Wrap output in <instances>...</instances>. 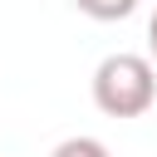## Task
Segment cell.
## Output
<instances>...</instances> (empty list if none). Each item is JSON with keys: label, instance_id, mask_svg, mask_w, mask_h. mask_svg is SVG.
Returning <instances> with one entry per match:
<instances>
[{"label": "cell", "instance_id": "1", "mask_svg": "<svg viewBox=\"0 0 157 157\" xmlns=\"http://www.w3.org/2000/svg\"><path fill=\"white\" fill-rule=\"evenodd\" d=\"M93 103L108 118H142L157 103V64L147 54H108L93 69Z\"/></svg>", "mask_w": 157, "mask_h": 157}, {"label": "cell", "instance_id": "2", "mask_svg": "<svg viewBox=\"0 0 157 157\" xmlns=\"http://www.w3.org/2000/svg\"><path fill=\"white\" fill-rule=\"evenodd\" d=\"M88 20H98V25H113V20H128L132 10H137V0H74Z\"/></svg>", "mask_w": 157, "mask_h": 157}, {"label": "cell", "instance_id": "3", "mask_svg": "<svg viewBox=\"0 0 157 157\" xmlns=\"http://www.w3.org/2000/svg\"><path fill=\"white\" fill-rule=\"evenodd\" d=\"M49 157H108V147L98 142V137H88V132H78V137H64Z\"/></svg>", "mask_w": 157, "mask_h": 157}, {"label": "cell", "instance_id": "4", "mask_svg": "<svg viewBox=\"0 0 157 157\" xmlns=\"http://www.w3.org/2000/svg\"><path fill=\"white\" fill-rule=\"evenodd\" d=\"M147 59L157 64V10H152V20H147Z\"/></svg>", "mask_w": 157, "mask_h": 157}]
</instances>
